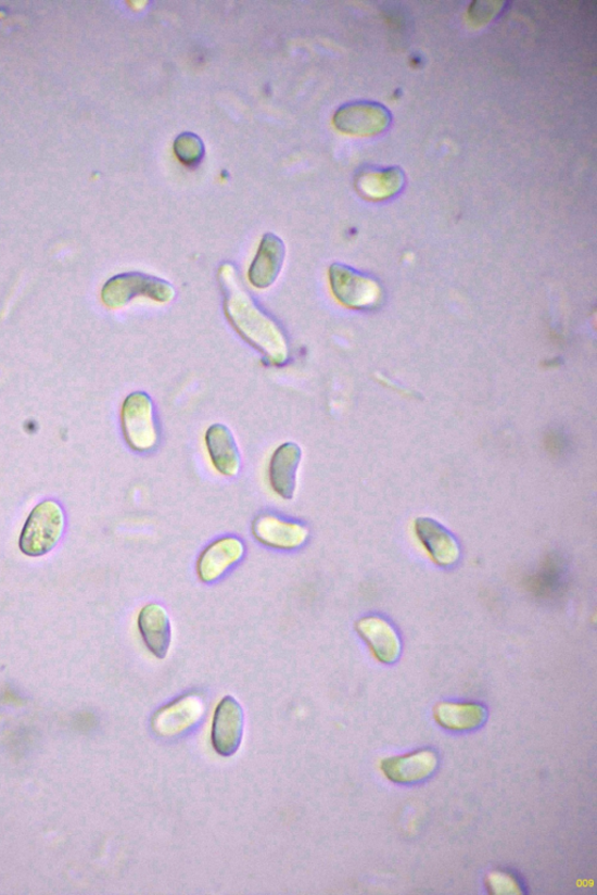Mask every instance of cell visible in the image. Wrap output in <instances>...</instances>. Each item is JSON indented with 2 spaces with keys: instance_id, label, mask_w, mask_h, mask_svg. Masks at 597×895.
Masks as SVG:
<instances>
[{
  "instance_id": "1",
  "label": "cell",
  "mask_w": 597,
  "mask_h": 895,
  "mask_svg": "<svg viewBox=\"0 0 597 895\" xmlns=\"http://www.w3.org/2000/svg\"><path fill=\"white\" fill-rule=\"evenodd\" d=\"M221 283L225 313L233 329L272 365L285 364L289 360L285 333L272 318L256 306L254 300L238 282L234 269L229 265L221 269Z\"/></svg>"
},
{
  "instance_id": "2",
  "label": "cell",
  "mask_w": 597,
  "mask_h": 895,
  "mask_svg": "<svg viewBox=\"0 0 597 895\" xmlns=\"http://www.w3.org/2000/svg\"><path fill=\"white\" fill-rule=\"evenodd\" d=\"M137 298H147L158 303H168L176 298V290L168 281L140 272H128L110 278L101 291L103 305L109 310H120Z\"/></svg>"
},
{
  "instance_id": "3",
  "label": "cell",
  "mask_w": 597,
  "mask_h": 895,
  "mask_svg": "<svg viewBox=\"0 0 597 895\" xmlns=\"http://www.w3.org/2000/svg\"><path fill=\"white\" fill-rule=\"evenodd\" d=\"M64 530V509L54 501H43L29 514L20 538V549L27 556H42L58 545Z\"/></svg>"
},
{
  "instance_id": "4",
  "label": "cell",
  "mask_w": 597,
  "mask_h": 895,
  "mask_svg": "<svg viewBox=\"0 0 597 895\" xmlns=\"http://www.w3.org/2000/svg\"><path fill=\"white\" fill-rule=\"evenodd\" d=\"M122 430L131 450L147 453L158 443V429L154 421L151 396L145 392H134L125 398L120 412Z\"/></svg>"
},
{
  "instance_id": "5",
  "label": "cell",
  "mask_w": 597,
  "mask_h": 895,
  "mask_svg": "<svg viewBox=\"0 0 597 895\" xmlns=\"http://www.w3.org/2000/svg\"><path fill=\"white\" fill-rule=\"evenodd\" d=\"M329 281L334 297L343 306L368 310L379 305L382 290L379 282L339 263L329 267Z\"/></svg>"
},
{
  "instance_id": "6",
  "label": "cell",
  "mask_w": 597,
  "mask_h": 895,
  "mask_svg": "<svg viewBox=\"0 0 597 895\" xmlns=\"http://www.w3.org/2000/svg\"><path fill=\"white\" fill-rule=\"evenodd\" d=\"M333 123L342 134L372 137L388 129L391 116L389 110L379 103L355 102L339 108Z\"/></svg>"
},
{
  "instance_id": "7",
  "label": "cell",
  "mask_w": 597,
  "mask_h": 895,
  "mask_svg": "<svg viewBox=\"0 0 597 895\" xmlns=\"http://www.w3.org/2000/svg\"><path fill=\"white\" fill-rule=\"evenodd\" d=\"M244 732V711L238 699L226 696L214 715L212 742L216 753L231 757L238 753Z\"/></svg>"
},
{
  "instance_id": "8",
  "label": "cell",
  "mask_w": 597,
  "mask_h": 895,
  "mask_svg": "<svg viewBox=\"0 0 597 895\" xmlns=\"http://www.w3.org/2000/svg\"><path fill=\"white\" fill-rule=\"evenodd\" d=\"M251 530L262 545L279 551L301 549L309 535L305 525L284 520L274 515L257 517Z\"/></svg>"
},
{
  "instance_id": "9",
  "label": "cell",
  "mask_w": 597,
  "mask_h": 895,
  "mask_svg": "<svg viewBox=\"0 0 597 895\" xmlns=\"http://www.w3.org/2000/svg\"><path fill=\"white\" fill-rule=\"evenodd\" d=\"M245 554L244 542L238 537L217 539L204 550L196 565L199 579L204 583H213L221 579L233 565L241 562Z\"/></svg>"
},
{
  "instance_id": "10",
  "label": "cell",
  "mask_w": 597,
  "mask_h": 895,
  "mask_svg": "<svg viewBox=\"0 0 597 895\" xmlns=\"http://www.w3.org/2000/svg\"><path fill=\"white\" fill-rule=\"evenodd\" d=\"M439 758L431 748L415 751L404 756L390 757L381 762L384 776L399 785H416L431 778L437 770Z\"/></svg>"
},
{
  "instance_id": "11",
  "label": "cell",
  "mask_w": 597,
  "mask_h": 895,
  "mask_svg": "<svg viewBox=\"0 0 597 895\" xmlns=\"http://www.w3.org/2000/svg\"><path fill=\"white\" fill-rule=\"evenodd\" d=\"M287 257V247L277 235L263 236L258 251L247 272L251 285L257 290H266L278 279Z\"/></svg>"
},
{
  "instance_id": "12",
  "label": "cell",
  "mask_w": 597,
  "mask_h": 895,
  "mask_svg": "<svg viewBox=\"0 0 597 895\" xmlns=\"http://www.w3.org/2000/svg\"><path fill=\"white\" fill-rule=\"evenodd\" d=\"M203 713L201 698L196 695H187L156 713L152 727L162 738H176L193 728Z\"/></svg>"
},
{
  "instance_id": "13",
  "label": "cell",
  "mask_w": 597,
  "mask_h": 895,
  "mask_svg": "<svg viewBox=\"0 0 597 895\" xmlns=\"http://www.w3.org/2000/svg\"><path fill=\"white\" fill-rule=\"evenodd\" d=\"M356 630L370 647L377 660L385 665L397 663L402 653L401 638L388 620L368 616L356 622Z\"/></svg>"
},
{
  "instance_id": "14",
  "label": "cell",
  "mask_w": 597,
  "mask_h": 895,
  "mask_svg": "<svg viewBox=\"0 0 597 895\" xmlns=\"http://www.w3.org/2000/svg\"><path fill=\"white\" fill-rule=\"evenodd\" d=\"M302 459V448L294 442L280 444L272 454L269 465V482L280 499L290 501L294 497L297 470Z\"/></svg>"
},
{
  "instance_id": "15",
  "label": "cell",
  "mask_w": 597,
  "mask_h": 895,
  "mask_svg": "<svg viewBox=\"0 0 597 895\" xmlns=\"http://www.w3.org/2000/svg\"><path fill=\"white\" fill-rule=\"evenodd\" d=\"M415 530L422 546L436 565L448 568L459 562V543L444 526L430 518H418Z\"/></svg>"
},
{
  "instance_id": "16",
  "label": "cell",
  "mask_w": 597,
  "mask_h": 895,
  "mask_svg": "<svg viewBox=\"0 0 597 895\" xmlns=\"http://www.w3.org/2000/svg\"><path fill=\"white\" fill-rule=\"evenodd\" d=\"M138 629L154 657L165 659L172 644L170 619L165 607L158 603L147 604L138 615Z\"/></svg>"
},
{
  "instance_id": "17",
  "label": "cell",
  "mask_w": 597,
  "mask_h": 895,
  "mask_svg": "<svg viewBox=\"0 0 597 895\" xmlns=\"http://www.w3.org/2000/svg\"><path fill=\"white\" fill-rule=\"evenodd\" d=\"M214 468L226 477H234L241 470V453L229 427L212 425L204 436Z\"/></svg>"
},
{
  "instance_id": "18",
  "label": "cell",
  "mask_w": 597,
  "mask_h": 895,
  "mask_svg": "<svg viewBox=\"0 0 597 895\" xmlns=\"http://www.w3.org/2000/svg\"><path fill=\"white\" fill-rule=\"evenodd\" d=\"M436 723L446 730L468 732L480 729L486 721V709L475 702H442L435 706Z\"/></svg>"
},
{
  "instance_id": "19",
  "label": "cell",
  "mask_w": 597,
  "mask_h": 895,
  "mask_svg": "<svg viewBox=\"0 0 597 895\" xmlns=\"http://www.w3.org/2000/svg\"><path fill=\"white\" fill-rule=\"evenodd\" d=\"M355 184L360 196L380 201L399 193L405 185V175L398 167L366 169L357 175Z\"/></svg>"
},
{
  "instance_id": "20",
  "label": "cell",
  "mask_w": 597,
  "mask_h": 895,
  "mask_svg": "<svg viewBox=\"0 0 597 895\" xmlns=\"http://www.w3.org/2000/svg\"><path fill=\"white\" fill-rule=\"evenodd\" d=\"M175 153L187 166H196L206 153L202 139L192 133H183L175 140Z\"/></svg>"
},
{
  "instance_id": "21",
  "label": "cell",
  "mask_w": 597,
  "mask_h": 895,
  "mask_svg": "<svg viewBox=\"0 0 597 895\" xmlns=\"http://www.w3.org/2000/svg\"><path fill=\"white\" fill-rule=\"evenodd\" d=\"M485 883L492 894L517 895L524 893L521 882L509 872L494 871L486 877Z\"/></svg>"
},
{
  "instance_id": "22",
  "label": "cell",
  "mask_w": 597,
  "mask_h": 895,
  "mask_svg": "<svg viewBox=\"0 0 597 895\" xmlns=\"http://www.w3.org/2000/svg\"><path fill=\"white\" fill-rule=\"evenodd\" d=\"M499 5H501V3L475 2L473 7H471L470 9L471 18H473V21L477 23H484L486 21H491L494 13H496V11H499V9L496 8Z\"/></svg>"
}]
</instances>
